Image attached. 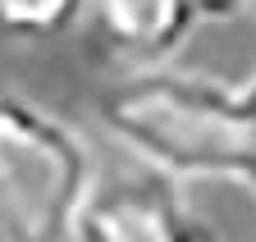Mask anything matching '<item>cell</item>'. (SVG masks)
Returning a JSON list of instances; mask_svg holds the SVG:
<instances>
[{
    "label": "cell",
    "mask_w": 256,
    "mask_h": 242,
    "mask_svg": "<svg viewBox=\"0 0 256 242\" xmlns=\"http://www.w3.org/2000/svg\"><path fill=\"white\" fill-rule=\"evenodd\" d=\"M87 0H0V37L50 41L82 18Z\"/></svg>",
    "instance_id": "obj_5"
},
{
    "label": "cell",
    "mask_w": 256,
    "mask_h": 242,
    "mask_svg": "<svg viewBox=\"0 0 256 242\" xmlns=\"http://www.w3.org/2000/svg\"><path fill=\"white\" fill-rule=\"evenodd\" d=\"M92 174V142L69 119L0 92V233L28 242L74 238Z\"/></svg>",
    "instance_id": "obj_2"
},
{
    "label": "cell",
    "mask_w": 256,
    "mask_h": 242,
    "mask_svg": "<svg viewBox=\"0 0 256 242\" xmlns=\"http://www.w3.org/2000/svg\"><path fill=\"white\" fill-rule=\"evenodd\" d=\"M106 133L178 183L242 178L256 188V105L247 87L142 64L101 96Z\"/></svg>",
    "instance_id": "obj_1"
},
{
    "label": "cell",
    "mask_w": 256,
    "mask_h": 242,
    "mask_svg": "<svg viewBox=\"0 0 256 242\" xmlns=\"http://www.w3.org/2000/svg\"><path fill=\"white\" fill-rule=\"evenodd\" d=\"M202 18H234L242 9H252V0H188Z\"/></svg>",
    "instance_id": "obj_6"
},
{
    "label": "cell",
    "mask_w": 256,
    "mask_h": 242,
    "mask_svg": "<svg viewBox=\"0 0 256 242\" xmlns=\"http://www.w3.org/2000/svg\"><path fill=\"white\" fill-rule=\"evenodd\" d=\"M252 5H256V0H252Z\"/></svg>",
    "instance_id": "obj_7"
},
{
    "label": "cell",
    "mask_w": 256,
    "mask_h": 242,
    "mask_svg": "<svg viewBox=\"0 0 256 242\" xmlns=\"http://www.w3.org/2000/svg\"><path fill=\"white\" fill-rule=\"evenodd\" d=\"M101 46L133 64H170L192 37L202 14L188 0H87Z\"/></svg>",
    "instance_id": "obj_4"
},
{
    "label": "cell",
    "mask_w": 256,
    "mask_h": 242,
    "mask_svg": "<svg viewBox=\"0 0 256 242\" xmlns=\"http://www.w3.org/2000/svg\"><path fill=\"white\" fill-rule=\"evenodd\" d=\"M74 238L87 242H183L202 238L192 197L174 174L128 156L124 169L96 160L92 188L82 197Z\"/></svg>",
    "instance_id": "obj_3"
}]
</instances>
